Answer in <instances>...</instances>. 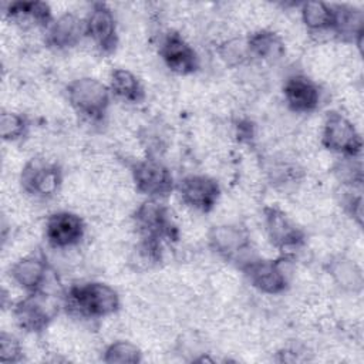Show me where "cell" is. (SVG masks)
I'll return each mask as SVG.
<instances>
[{"mask_svg":"<svg viewBox=\"0 0 364 364\" xmlns=\"http://www.w3.org/2000/svg\"><path fill=\"white\" fill-rule=\"evenodd\" d=\"M85 36V20L74 13H64L53 18L46 28V44L57 51L70 50L81 43Z\"/></svg>","mask_w":364,"mask_h":364,"instance_id":"e0dca14e","label":"cell"},{"mask_svg":"<svg viewBox=\"0 0 364 364\" xmlns=\"http://www.w3.org/2000/svg\"><path fill=\"white\" fill-rule=\"evenodd\" d=\"M85 20V36L101 53H111L118 44L117 18L105 3H94Z\"/></svg>","mask_w":364,"mask_h":364,"instance_id":"4fadbf2b","label":"cell"},{"mask_svg":"<svg viewBox=\"0 0 364 364\" xmlns=\"http://www.w3.org/2000/svg\"><path fill=\"white\" fill-rule=\"evenodd\" d=\"M176 189L183 205L203 213L212 210L220 196V186L218 181L203 173L183 176Z\"/></svg>","mask_w":364,"mask_h":364,"instance_id":"8fae6325","label":"cell"},{"mask_svg":"<svg viewBox=\"0 0 364 364\" xmlns=\"http://www.w3.org/2000/svg\"><path fill=\"white\" fill-rule=\"evenodd\" d=\"M328 273L333 282L344 291L358 293L363 289V270L347 256H334L328 263Z\"/></svg>","mask_w":364,"mask_h":364,"instance_id":"ffe728a7","label":"cell"},{"mask_svg":"<svg viewBox=\"0 0 364 364\" xmlns=\"http://www.w3.org/2000/svg\"><path fill=\"white\" fill-rule=\"evenodd\" d=\"M58 313V303L47 290L27 293L13 306L16 324L28 333L46 330Z\"/></svg>","mask_w":364,"mask_h":364,"instance_id":"277c9868","label":"cell"},{"mask_svg":"<svg viewBox=\"0 0 364 364\" xmlns=\"http://www.w3.org/2000/svg\"><path fill=\"white\" fill-rule=\"evenodd\" d=\"M23 346L20 340L7 331L0 334V363L16 364L23 360Z\"/></svg>","mask_w":364,"mask_h":364,"instance_id":"484cf974","label":"cell"},{"mask_svg":"<svg viewBox=\"0 0 364 364\" xmlns=\"http://www.w3.org/2000/svg\"><path fill=\"white\" fill-rule=\"evenodd\" d=\"M111 97L108 85L94 77H80L67 85V100L73 109L91 121L107 115Z\"/></svg>","mask_w":364,"mask_h":364,"instance_id":"3957f363","label":"cell"},{"mask_svg":"<svg viewBox=\"0 0 364 364\" xmlns=\"http://www.w3.org/2000/svg\"><path fill=\"white\" fill-rule=\"evenodd\" d=\"M28 129V121L24 115L14 111H3L0 115V135L6 142L21 139Z\"/></svg>","mask_w":364,"mask_h":364,"instance_id":"d4e9b609","label":"cell"},{"mask_svg":"<svg viewBox=\"0 0 364 364\" xmlns=\"http://www.w3.org/2000/svg\"><path fill=\"white\" fill-rule=\"evenodd\" d=\"M246 43L250 57L259 58L262 61L274 63L280 60L286 53L283 40L270 30L263 28L252 33Z\"/></svg>","mask_w":364,"mask_h":364,"instance_id":"7402d4cb","label":"cell"},{"mask_svg":"<svg viewBox=\"0 0 364 364\" xmlns=\"http://www.w3.org/2000/svg\"><path fill=\"white\" fill-rule=\"evenodd\" d=\"M243 276L257 291L269 296L283 293L291 277V262L289 256L277 260L250 257L240 264Z\"/></svg>","mask_w":364,"mask_h":364,"instance_id":"7a4b0ae2","label":"cell"},{"mask_svg":"<svg viewBox=\"0 0 364 364\" xmlns=\"http://www.w3.org/2000/svg\"><path fill=\"white\" fill-rule=\"evenodd\" d=\"M20 183L26 193L38 199H48L60 192L63 171L55 162L33 158L24 165L20 173Z\"/></svg>","mask_w":364,"mask_h":364,"instance_id":"5b68a950","label":"cell"},{"mask_svg":"<svg viewBox=\"0 0 364 364\" xmlns=\"http://www.w3.org/2000/svg\"><path fill=\"white\" fill-rule=\"evenodd\" d=\"M159 55L164 64L175 74L188 75L199 68V57L195 48L176 31L164 36L159 44Z\"/></svg>","mask_w":364,"mask_h":364,"instance_id":"5bb4252c","label":"cell"},{"mask_svg":"<svg viewBox=\"0 0 364 364\" xmlns=\"http://www.w3.org/2000/svg\"><path fill=\"white\" fill-rule=\"evenodd\" d=\"M134 223L142 239L161 242L165 237H173L175 226L168 208L161 199H145L134 213Z\"/></svg>","mask_w":364,"mask_h":364,"instance_id":"ba28073f","label":"cell"},{"mask_svg":"<svg viewBox=\"0 0 364 364\" xmlns=\"http://www.w3.org/2000/svg\"><path fill=\"white\" fill-rule=\"evenodd\" d=\"M208 243L210 249L226 260L246 262L250 259V237L247 232L232 223L215 225L208 233Z\"/></svg>","mask_w":364,"mask_h":364,"instance_id":"30bf717a","label":"cell"},{"mask_svg":"<svg viewBox=\"0 0 364 364\" xmlns=\"http://www.w3.org/2000/svg\"><path fill=\"white\" fill-rule=\"evenodd\" d=\"M283 98L290 111L310 114L318 108L321 91L314 80L304 74H293L284 81Z\"/></svg>","mask_w":364,"mask_h":364,"instance_id":"9a60e30c","label":"cell"},{"mask_svg":"<svg viewBox=\"0 0 364 364\" xmlns=\"http://www.w3.org/2000/svg\"><path fill=\"white\" fill-rule=\"evenodd\" d=\"M300 18L311 33H331L333 6L323 1H304L300 6Z\"/></svg>","mask_w":364,"mask_h":364,"instance_id":"603a6c76","label":"cell"},{"mask_svg":"<svg viewBox=\"0 0 364 364\" xmlns=\"http://www.w3.org/2000/svg\"><path fill=\"white\" fill-rule=\"evenodd\" d=\"M142 360L139 347L127 340H117L108 344L102 354V361L108 364H135Z\"/></svg>","mask_w":364,"mask_h":364,"instance_id":"cb8c5ba5","label":"cell"},{"mask_svg":"<svg viewBox=\"0 0 364 364\" xmlns=\"http://www.w3.org/2000/svg\"><path fill=\"white\" fill-rule=\"evenodd\" d=\"M364 28V13L348 4L333 6L331 33L344 41L360 44Z\"/></svg>","mask_w":364,"mask_h":364,"instance_id":"ac0fdd59","label":"cell"},{"mask_svg":"<svg viewBox=\"0 0 364 364\" xmlns=\"http://www.w3.org/2000/svg\"><path fill=\"white\" fill-rule=\"evenodd\" d=\"M263 226L270 243L283 252L296 250L304 243L303 230L276 206L263 209Z\"/></svg>","mask_w":364,"mask_h":364,"instance_id":"7c38bea8","label":"cell"},{"mask_svg":"<svg viewBox=\"0 0 364 364\" xmlns=\"http://www.w3.org/2000/svg\"><path fill=\"white\" fill-rule=\"evenodd\" d=\"M108 88L111 95L131 104H139L145 98L141 80L127 68H115L109 74Z\"/></svg>","mask_w":364,"mask_h":364,"instance_id":"44dd1931","label":"cell"},{"mask_svg":"<svg viewBox=\"0 0 364 364\" xmlns=\"http://www.w3.org/2000/svg\"><path fill=\"white\" fill-rule=\"evenodd\" d=\"M44 236L53 249L67 250L82 242L85 236V223L82 218L74 212H54L46 220Z\"/></svg>","mask_w":364,"mask_h":364,"instance_id":"9c48e42d","label":"cell"},{"mask_svg":"<svg viewBox=\"0 0 364 364\" xmlns=\"http://www.w3.org/2000/svg\"><path fill=\"white\" fill-rule=\"evenodd\" d=\"M219 53L222 60L229 65H239L250 57L246 40H229L222 44Z\"/></svg>","mask_w":364,"mask_h":364,"instance_id":"4316f807","label":"cell"},{"mask_svg":"<svg viewBox=\"0 0 364 364\" xmlns=\"http://www.w3.org/2000/svg\"><path fill=\"white\" fill-rule=\"evenodd\" d=\"M4 13L10 21L23 26H40L47 28L53 21L51 9L43 1H14L7 6Z\"/></svg>","mask_w":364,"mask_h":364,"instance_id":"d6986e66","label":"cell"},{"mask_svg":"<svg viewBox=\"0 0 364 364\" xmlns=\"http://www.w3.org/2000/svg\"><path fill=\"white\" fill-rule=\"evenodd\" d=\"M321 145L341 156H357L361 152V136L354 122L340 112H330L321 128Z\"/></svg>","mask_w":364,"mask_h":364,"instance_id":"8992f818","label":"cell"},{"mask_svg":"<svg viewBox=\"0 0 364 364\" xmlns=\"http://www.w3.org/2000/svg\"><path fill=\"white\" fill-rule=\"evenodd\" d=\"M11 282L24 290L26 293H33L38 290H46V283L48 282L50 269L47 260L38 253H28L17 259L10 266Z\"/></svg>","mask_w":364,"mask_h":364,"instance_id":"2e32d148","label":"cell"},{"mask_svg":"<svg viewBox=\"0 0 364 364\" xmlns=\"http://www.w3.org/2000/svg\"><path fill=\"white\" fill-rule=\"evenodd\" d=\"M131 178L136 192L148 199H162L175 188L172 172L156 159H141L131 166Z\"/></svg>","mask_w":364,"mask_h":364,"instance_id":"52a82bcc","label":"cell"},{"mask_svg":"<svg viewBox=\"0 0 364 364\" xmlns=\"http://www.w3.org/2000/svg\"><path fill=\"white\" fill-rule=\"evenodd\" d=\"M119 296L114 287L102 282H87L71 286L63 306L74 317L105 318L119 309Z\"/></svg>","mask_w":364,"mask_h":364,"instance_id":"6da1fadb","label":"cell"}]
</instances>
